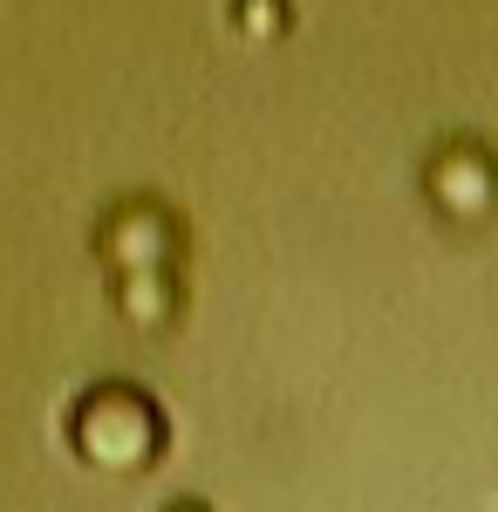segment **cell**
I'll list each match as a JSON object with an SVG mask.
<instances>
[{"label": "cell", "mask_w": 498, "mask_h": 512, "mask_svg": "<svg viewBox=\"0 0 498 512\" xmlns=\"http://www.w3.org/2000/svg\"><path fill=\"white\" fill-rule=\"evenodd\" d=\"M157 417L144 410V396H123V390H96L76 403L69 417V444H76L89 465L103 472H144L157 458Z\"/></svg>", "instance_id": "1"}, {"label": "cell", "mask_w": 498, "mask_h": 512, "mask_svg": "<svg viewBox=\"0 0 498 512\" xmlns=\"http://www.w3.org/2000/svg\"><path fill=\"white\" fill-rule=\"evenodd\" d=\"M171 512H205V506H171Z\"/></svg>", "instance_id": "2"}]
</instances>
